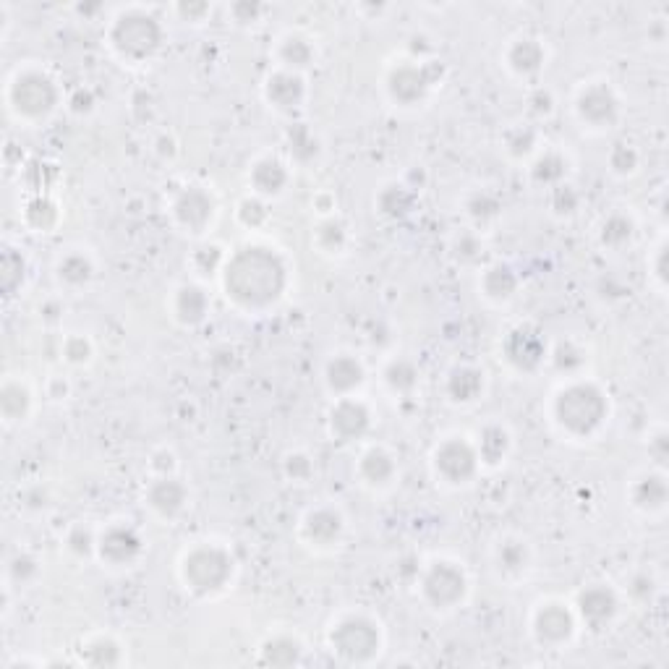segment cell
Instances as JSON below:
<instances>
[{
  "label": "cell",
  "mask_w": 669,
  "mask_h": 669,
  "mask_svg": "<svg viewBox=\"0 0 669 669\" xmlns=\"http://www.w3.org/2000/svg\"><path fill=\"white\" fill-rule=\"evenodd\" d=\"M225 259H228V254H225L217 244H202L196 246L194 254H191V267H194L202 278H210V275L223 272Z\"/></svg>",
  "instance_id": "47"
},
{
  "label": "cell",
  "mask_w": 669,
  "mask_h": 669,
  "mask_svg": "<svg viewBox=\"0 0 669 669\" xmlns=\"http://www.w3.org/2000/svg\"><path fill=\"white\" fill-rule=\"evenodd\" d=\"M636 238V220L628 212H612L604 217L602 228H599V244L604 249L620 251L630 246V241Z\"/></svg>",
  "instance_id": "39"
},
{
  "label": "cell",
  "mask_w": 669,
  "mask_h": 669,
  "mask_svg": "<svg viewBox=\"0 0 669 669\" xmlns=\"http://www.w3.org/2000/svg\"><path fill=\"white\" fill-rule=\"evenodd\" d=\"M285 147H288V155L296 160V163L306 165L311 160L319 157V139L314 134L309 123L304 121H293L288 129H285Z\"/></svg>",
  "instance_id": "38"
},
{
  "label": "cell",
  "mask_w": 669,
  "mask_h": 669,
  "mask_svg": "<svg viewBox=\"0 0 669 669\" xmlns=\"http://www.w3.org/2000/svg\"><path fill=\"white\" fill-rule=\"evenodd\" d=\"M66 549L74 557H79V560H87V557L97 555V531L84 526V523H76V526L68 528Z\"/></svg>",
  "instance_id": "48"
},
{
  "label": "cell",
  "mask_w": 669,
  "mask_h": 669,
  "mask_svg": "<svg viewBox=\"0 0 669 669\" xmlns=\"http://www.w3.org/2000/svg\"><path fill=\"white\" fill-rule=\"evenodd\" d=\"M607 165L615 176L628 178V176H633L638 168H641V152H638L636 144L615 142L607 152Z\"/></svg>",
  "instance_id": "45"
},
{
  "label": "cell",
  "mask_w": 669,
  "mask_h": 669,
  "mask_svg": "<svg viewBox=\"0 0 669 669\" xmlns=\"http://www.w3.org/2000/svg\"><path fill=\"white\" fill-rule=\"evenodd\" d=\"M476 453H479L481 466L500 468L513 450V437L502 424H487L476 437Z\"/></svg>",
  "instance_id": "29"
},
{
  "label": "cell",
  "mask_w": 669,
  "mask_h": 669,
  "mask_svg": "<svg viewBox=\"0 0 669 669\" xmlns=\"http://www.w3.org/2000/svg\"><path fill=\"white\" fill-rule=\"evenodd\" d=\"M37 573H40V562H37V557L34 555H29V552H19V555H14L8 560V575H11L16 583L34 581Z\"/></svg>",
  "instance_id": "54"
},
{
  "label": "cell",
  "mask_w": 669,
  "mask_h": 669,
  "mask_svg": "<svg viewBox=\"0 0 669 669\" xmlns=\"http://www.w3.org/2000/svg\"><path fill=\"white\" fill-rule=\"evenodd\" d=\"M61 217V207L48 194H34L24 207V225L34 233H53L61 225Z\"/></svg>",
  "instance_id": "36"
},
{
  "label": "cell",
  "mask_w": 669,
  "mask_h": 669,
  "mask_svg": "<svg viewBox=\"0 0 669 669\" xmlns=\"http://www.w3.org/2000/svg\"><path fill=\"white\" fill-rule=\"evenodd\" d=\"M311 207L319 212V220H322V217L335 215V207H338V202H335V196L322 191V194H317L314 199H311Z\"/></svg>",
  "instance_id": "61"
},
{
  "label": "cell",
  "mask_w": 669,
  "mask_h": 669,
  "mask_svg": "<svg viewBox=\"0 0 669 669\" xmlns=\"http://www.w3.org/2000/svg\"><path fill=\"white\" fill-rule=\"evenodd\" d=\"M155 152L160 157H163V160H173V157L178 155V142H176V139H173V136L163 134L155 142Z\"/></svg>",
  "instance_id": "63"
},
{
  "label": "cell",
  "mask_w": 669,
  "mask_h": 669,
  "mask_svg": "<svg viewBox=\"0 0 669 669\" xmlns=\"http://www.w3.org/2000/svg\"><path fill=\"white\" fill-rule=\"evenodd\" d=\"M453 251H455V257H458L463 264H476L481 259V251H484V246H481L479 236H474V233H463V236L455 241Z\"/></svg>",
  "instance_id": "57"
},
{
  "label": "cell",
  "mask_w": 669,
  "mask_h": 669,
  "mask_svg": "<svg viewBox=\"0 0 669 669\" xmlns=\"http://www.w3.org/2000/svg\"><path fill=\"white\" fill-rule=\"evenodd\" d=\"M382 379H385L387 390L400 395V398H408V395H413L416 387H419V366L413 364L411 359H406V356H395V359L385 366Z\"/></svg>",
  "instance_id": "40"
},
{
  "label": "cell",
  "mask_w": 669,
  "mask_h": 669,
  "mask_svg": "<svg viewBox=\"0 0 669 669\" xmlns=\"http://www.w3.org/2000/svg\"><path fill=\"white\" fill-rule=\"evenodd\" d=\"M366 382V369L353 353H338L325 364V385L335 398H348Z\"/></svg>",
  "instance_id": "22"
},
{
  "label": "cell",
  "mask_w": 669,
  "mask_h": 669,
  "mask_svg": "<svg viewBox=\"0 0 669 669\" xmlns=\"http://www.w3.org/2000/svg\"><path fill=\"white\" fill-rule=\"evenodd\" d=\"M144 505L160 521H176L189 505V489L178 476H152L144 489Z\"/></svg>",
  "instance_id": "19"
},
{
  "label": "cell",
  "mask_w": 669,
  "mask_h": 669,
  "mask_svg": "<svg viewBox=\"0 0 669 669\" xmlns=\"http://www.w3.org/2000/svg\"><path fill=\"white\" fill-rule=\"evenodd\" d=\"M32 411V390L19 379H8L3 390H0V413L6 424L24 421Z\"/></svg>",
  "instance_id": "37"
},
{
  "label": "cell",
  "mask_w": 669,
  "mask_h": 669,
  "mask_svg": "<svg viewBox=\"0 0 669 669\" xmlns=\"http://www.w3.org/2000/svg\"><path fill=\"white\" fill-rule=\"evenodd\" d=\"M484 387H487V379H484V372L479 366L458 364L447 372L445 392L453 403H463V406L476 403L484 395Z\"/></svg>",
  "instance_id": "28"
},
{
  "label": "cell",
  "mask_w": 669,
  "mask_h": 669,
  "mask_svg": "<svg viewBox=\"0 0 669 669\" xmlns=\"http://www.w3.org/2000/svg\"><path fill=\"white\" fill-rule=\"evenodd\" d=\"M210 293L199 283L178 285L170 296V314L181 327H199L210 317Z\"/></svg>",
  "instance_id": "23"
},
{
  "label": "cell",
  "mask_w": 669,
  "mask_h": 669,
  "mask_svg": "<svg viewBox=\"0 0 669 669\" xmlns=\"http://www.w3.org/2000/svg\"><path fill=\"white\" fill-rule=\"evenodd\" d=\"M549 361H552V366H555L557 372L560 374H568V377H575V374L581 372L583 366H586V351H583L581 345L573 343V340H560V343L549 351L547 356Z\"/></svg>",
  "instance_id": "43"
},
{
  "label": "cell",
  "mask_w": 669,
  "mask_h": 669,
  "mask_svg": "<svg viewBox=\"0 0 669 669\" xmlns=\"http://www.w3.org/2000/svg\"><path fill=\"white\" fill-rule=\"evenodd\" d=\"M262 95L272 110H278L283 115H293L304 108L306 100H309V87H306L304 74L278 68V71H272L264 79Z\"/></svg>",
  "instance_id": "18"
},
{
  "label": "cell",
  "mask_w": 669,
  "mask_h": 669,
  "mask_svg": "<svg viewBox=\"0 0 669 669\" xmlns=\"http://www.w3.org/2000/svg\"><path fill=\"white\" fill-rule=\"evenodd\" d=\"M123 659V646L113 636H95L82 646V662L89 667H118Z\"/></svg>",
  "instance_id": "41"
},
{
  "label": "cell",
  "mask_w": 669,
  "mask_h": 669,
  "mask_svg": "<svg viewBox=\"0 0 669 669\" xmlns=\"http://www.w3.org/2000/svg\"><path fill=\"white\" fill-rule=\"evenodd\" d=\"M24 272H27L24 257H19L14 249H6V254H3V275H0V283H3L6 296H14L16 288L24 285Z\"/></svg>",
  "instance_id": "51"
},
{
  "label": "cell",
  "mask_w": 669,
  "mask_h": 669,
  "mask_svg": "<svg viewBox=\"0 0 669 669\" xmlns=\"http://www.w3.org/2000/svg\"><path fill=\"white\" fill-rule=\"evenodd\" d=\"M518 288H521V278H518V272H515L510 264L494 262L481 270L479 291L481 296L487 298V301H492V304H507V301H513Z\"/></svg>",
  "instance_id": "26"
},
{
  "label": "cell",
  "mask_w": 669,
  "mask_h": 669,
  "mask_svg": "<svg viewBox=\"0 0 669 669\" xmlns=\"http://www.w3.org/2000/svg\"><path fill=\"white\" fill-rule=\"evenodd\" d=\"M288 183H291V170L275 155L259 157L249 168L251 194L262 196V199H275V196H280L288 189Z\"/></svg>",
  "instance_id": "24"
},
{
  "label": "cell",
  "mask_w": 669,
  "mask_h": 669,
  "mask_svg": "<svg viewBox=\"0 0 669 669\" xmlns=\"http://www.w3.org/2000/svg\"><path fill=\"white\" fill-rule=\"evenodd\" d=\"M176 468L178 458L168 447H160V450L149 455V471H152V476H176Z\"/></svg>",
  "instance_id": "58"
},
{
  "label": "cell",
  "mask_w": 669,
  "mask_h": 669,
  "mask_svg": "<svg viewBox=\"0 0 669 669\" xmlns=\"http://www.w3.org/2000/svg\"><path fill=\"white\" fill-rule=\"evenodd\" d=\"M61 356L71 366H87L92 361V356H95V345L82 332H71V335L63 338Z\"/></svg>",
  "instance_id": "49"
},
{
  "label": "cell",
  "mask_w": 669,
  "mask_h": 669,
  "mask_svg": "<svg viewBox=\"0 0 669 669\" xmlns=\"http://www.w3.org/2000/svg\"><path fill=\"white\" fill-rule=\"evenodd\" d=\"M356 474H359L361 484L369 489H387L398 476V463H395V455L385 447L372 445L366 447L364 453L359 455V463H356Z\"/></svg>",
  "instance_id": "25"
},
{
  "label": "cell",
  "mask_w": 669,
  "mask_h": 669,
  "mask_svg": "<svg viewBox=\"0 0 669 669\" xmlns=\"http://www.w3.org/2000/svg\"><path fill=\"white\" fill-rule=\"evenodd\" d=\"M649 453L654 455L656 460H659V463H664V460H667V455H669V437H667V432H656L654 437H651V442H649Z\"/></svg>",
  "instance_id": "62"
},
{
  "label": "cell",
  "mask_w": 669,
  "mask_h": 669,
  "mask_svg": "<svg viewBox=\"0 0 669 669\" xmlns=\"http://www.w3.org/2000/svg\"><path fill=\"white\" fill-rule=\"evenodd\" d=\"M181 581L186 591H191L199 599L223 594L225 588L233 583L236 575V557L230 555V549L215 541H204L186 549L181 557Z\"/></svg>",
  "instance_id": "4"
},
{
  "label": "cell",
  "mask_w": 669,
  "mask_h": 669,
  "mask_svg": "<svg viewBox=\"0 0 669 669\" xmlns=\"http://www.w3.org/2000/svg\"><path fill=\"white\" fill-rule=\"evenodd\" d=\"M494 565H497V573L505 581H521V578H526L528 570H531V549L518 536H505L494 547Z\"/></svg>",
  "instance_id": "27"
},
{
  "label": "cell",
  "mask_w": 669,
  "mask_h": 669,
  "mask_svg": "<svg viewBox=\"0 0 669 669\" xmlns=\"http://www.w3.org/2000/svg\"><path fill=\"white\" fill-rule=\"evenodd\" d=\"M649 272H651V278H654L656 288H659V291H667V283H669V246H667V241H664V238L659 241V244H656L654 254H651Z\"/></svg>",
  "instance_id": "55"
},
{
  "label": "cell",
  "mask_w": 669,
  "mask_h": 669,
  "mask_svg": "<svg viewBox=\"0 0 669 669\" xmlns=\"http://www.w3.org/2000/svg\"><path fill=\"white\" fill-rule=\"evenodd\" d=\"M570 163L560 149H544L534 157V163L528 168V176L541 189H555L560 183L568 181Z\"/></svg>",
  "instance_id": "32"
},
{
  "label": "cell",
  "mask_w": 669,
  "mask_h": 669,
  "mask_svg": "<svg viewBox=\"0 0 669 669\" xmlns=\"http://www.w3.org/2000/svg\"><path fill=\"white\" fill-rule=\"evenodd\" d=\"M372 429V411L364 400L356 395L348 398H335V403L327 411V432L335 442L353 445L361 442Z\"/></svg>",
  "instance_id": "15"
},
{
  "label": "cell",
  "mask_w": 669,
  "mask_h": 669,
  "mask_svg": "<svg viewBox=\"0 0 669 669\" xmlns=\"http://www.w3.org/2000/svg\"><path fill=\"white\" fill-rule=\"evenodd\" d=\"M471 583L466 568L455 560H432L419 573V594L426 607L450 612L466 602Z\"/></svg>",
  "instance_id": "8"
},
{
  "label": "cell",
  "mask_w": 669,
  "mask_h": 669,
  "mask_svg": "<svg viewBox=\"0 0 669 669\" xmlns=\"http://www.w3.org/2000/svg\"><path fill=\"white\" fill-rule=\"evenodd\" d=\"M144 552V539L131 523L115 521L97 531V557L108 568H131Z\"/></svg>",
  "instance_id": "13"
},
{
  "label": "cell",
  "mask_w": 669,
  "mask_h": 669,
  "mask_svg": "<svg viewBox=\"0 0 669 669\" xmlns=\"http://www.w3.org/2000/svg\"><path fill=\"white\" fill-rule=\"evenodd\" d=\"M345 536V515L338 507L319 505L301 518L298 523V539L304 541L306 547L319 549H335Z\"/></svg>",
  "instance_id": "17"
},
{
  "label": "cell",
  "mask_w": 669,
  "mask_h": 669,
  "mask_svg": "<svg viewBox=\"0 0 669 669\" xmlns=\"http://www.w3.org/2000/svg\"><path fill=\"white\" fill-rule=\"evenodd\" d=\"M466 215L474 220L476 225H489L502 215L500 196L494 191L479 189L466 199Z\"/></svg>",
  "instance_id": "42"
},
{
  "label": "cell",
  "mask_w": 669,
  "mask_h": 669,
  "mask_svg": "<svg viewBox=\"0 0 669 669\" xmlns=\"http://www.w3.org/2000/svg\"><path fill=\"white\" fill-rule=\"evenodd\" d=\"M304 659V643L288 633L270 636L259 646V664L264 667H296Z\"/></svg>",
  "instance_id": "33"
},
{
  "label": "cell",
  "mask_w": 669,
  "mask_h": 669,
  "mask_svg": "<svg viewBox=\"0 0 669 669\" xmlns=\"http://www.w3.org/2000/svg\"><path fill=\"white\" fill-rule=\"evenodd\" d=\"M625 586H628V596L636 604H651L654 602L656 591H659L656 578L651 573H646V570H638V573L630 575Z\"/></svg>",
  "instance_id": "52"
},
{
  "label": "cell",
  "mask_w": 669,
  "mask_h": 669,
  "mask_svg": "<svg viewBox=\"0 0 669 669\" xmlns=\"http://www.w3.org/2000/svg\"><path fill=\"white\" fill-rule=\"evenodd\" d=\"M275 55H278L280 68L304 74L306 68L314 63V58H317V48H314V42H311L306 34L288 32L285 37H280Z\"/></svg>",
  "instance_id": "31"
},
{
  "label": "cell",
  "mask_w": 669,
  "mask_h": 669,
  "mask_svg": "<svg viewBox=\"0 0 669 669\" xmlns=\"http://www.w3.org/2000/svg\"><path fill=\"white\" fill-rule=\"evenodd\" d=\"M609 398L596 382L573 379L552 400V419L570 440H594L609 424Z\"/></svg>",
  "instance_id": "2"
},
{
  "label": "cell",
  "mask_w": 669,
  "mask_h": 669,
  "mask_svg": "<svg viewBox=\"0 0 669 669\" xmlns=\"http://www.w3.org/2000/svg\"><path fill=\"white\" fill-rule=\"evenodd\" d=\"M479 468V453L468 437L453 434L434 447L432 471L447 487H466L479 476Z\"/></svg>",
  "instance_id": "9"
},
{
  "label": "cell",
  "mask_w": 669,
  "mask_h": 669,
  "mask_svg": "<svg viewBox=\"0 0 669 669\" xmlns=\"http://www.w3.org/2000/svg\"><path fill=\"white\" fill-rule=\"evenodd\" d=\"M547 340L536 327L518 325L507 332L502 340V359L507 361L510 369L521 374L536 372L544 361H547Z\"/></svg>",
  "instance_id": "16"
},
{
  "label": "cell",
  "mask_w": 669,
  "mask_h": 669,
  "mask_svg": "<svg viewBox=\"0 0 669 669\" xmlns=\"http://www.w3.org/2000/svg\"><path fill=\"white\" fill-rule=\"evenodd\" d=\"M236 220L238 225H244L246 230H259L267 225L270 220V207H267V199L257 194L244 196L241 202L236 204Z\"/></svg>",
  "instance_id": "46"
},
{
  "label": "cell",
  "mask_w": 669,
  "mask_h": 669,
  "mask_svg": "<svg viewBox=\"0 0 669 669\" xmlns=\"http://www.w3.org/2000/svg\"><path fill=\"white\" fill-rule=\"evenodd\" d=\"M55 275L61 280L66 288H84V285L92 283L95 278V262L89 257L87 251L82 249H71L66 251L58 264H55Z\"/></svg>",
  "instance_id": "34"
},
{
  "label": "cell",
  "mask_w": 669,
  "mask_h": 669,
  "mask_svg": "<svg viewBox=\"0 0 669 669\" xmlns=\"http://www.w3.org/2000/svg\"><path fill=\"white\" fill-rule=\"evenodd\" d=\"M416 202H419V194L403 181H395L379 189L377 199H374V207H377V212L385 220H403V217L411 215Z\"/></svg>",
  "instance_id": "30"
},
{
  "label": "cell",
  "mask_w": 669,
  "mask_h": 669,
  "mask_svg": "<svg viewBox=\"0 0 669 669\" xmlns=\"http://www.w3.org/2000/svg\"><path fill=\"white\" fill-rule=\"evenodd\" d=\"M445 79V66L434 58H406L395 63L387 71L385 89L395 105L400 108H416L426 97L432 95L434 87H440Z\"/></svg>",
  "instance_id": "7"
},
{
  "label": "cell",
  "mask_w": 669,
  "mask_h": 669,
  "mask_svg": "<svg viewBox=\"0 0 669 669\" xmlns=\"http://www.w3.org/2000/svg\"><path fill=\"white\" fill-rule=\"evenodd\" d=\"M283 471L293 484H306V481H311V476H314V460H311V455L306 453L285 455Z\"/></svg>",
  "instance_id": "53"
},
{
  "label": "cell",
  "mask_w": 669,
  "mask_h": 669,
  "mask_svg": "<svg viewBox=\"0 0 669 669\" xmlns=\"http://www.w3.org/2000/svg\"><path fill=\"white\" fill-rule=\"evenodd\" d=\"M170 217L176 228H181L183 233L189 236H204L207 230L215 225L217 217V202L212 191H207L204 186H183L173 202H170Z\"/></svg>",
  "instance_id": "12"
},
{
  "label": "cell",
  "mask_w": 669,
  "mask_h": 669,
  "mask_svg": "<svg viewBox=\"0 0 669 669\" xmlns=\"http://www.w3.org/2000/svg\"><path fill=\"white\" fill-rule=\"evenodd\" d=\"M176 14L181 16L183 21H204L212 14V6L210 3H194V0H191V3H178Z\"/></svg>",
  "instance_id": "60"
},
{
  "label": "cell",
  "mask_w": 669,
  "mask_h": 669,
  "mask_svg": "<svg viewBox=\"0 0 669 669\" xmlns=\"http://www.w3.org/2000/svg\"><path fill=\"white\" fill-rule=\"evenodd\" d=\"M555 113V97L549 89H534L531 95H528V115L541 121V118H549V115Z\"/></svg>",
  "instance_id": "56"
},
{
  "label": "cell",
  "mask_w": 669,
  "mask_h": 669,
  "mask_svg": "<svg viewBox=\"0 0 669 669\" xmlns=\"http://www.w3.org/2000/svg\"><path fill=\"white\" fill-rule=\"evenodd\" d=\"M61 105V89L42 68H24L8 84V108L24 123H42Z\"/></svg>",
  "instance_id": "5"
},
{
  "label": "cell",
  "mask_w": 669,
  "mask_h": 669,
  "mask_svg": "<svg viewBox=\"0 0 669 669\" xmlns=\"http://www.w3.org/2000/svg\"><path fill=\"white\" fill-rule=\"evenodd\" d=\"M262 14L264 6L262 3H254V0H238V3L230 6V16H233V21H238V24H254V21H259V16Z\"/></svg>",
  "instance_id": "59"
},
{
  "label": "cell",
  "mask_w": 669,
  "mask_h": 669,
  "mask_svg": "<svg viewBox=\"0 0 669 669\" xmlns=\"http://www.w3.org/2000/svg\"><path fill=\"white\" fill-rule=\"evenodd\" d=\"M578 615L570 604L560 599H547V602L536 604L534 615H531V636L539 643L541 649H565L578 633Z\"/></svg>",
  "instance_id": "10"
},
{
  "label": "cell",
  "mask_w": 669,
  "mask_h": 669,
  "mask_svg": "<svg viewBox=\"0 0 669 669\" xmlns=\"http://www.w3.org/2000/svg\"><path fill=\"white\" fill-rule=\"evenodd\" d=\"M327 646L340 662L369 664L382 651V630L372 615L348 612L332 622L330 633H327Z\"/></svg>",
  "instance_id": "6"
},
{
  "label": "cell",
  "mask_w": 669,
  "mask_h": 669,
  "mask_svg": "<svg viewBox=\"0 0 669 669\" xmlns=\"http://www.w3.org/2000/svg\"><path fill=\"white\" fill-rule=\"evenodd\" d=\"M628 502L641 515H649V518L662 515L669 502V484L664 471H646L630 481Z\"/></svg>",
  "instance_id": "21"
},
{
  "label": "cell",
  "mask_w": 669,
  "mask_h": 669,
  "mask_svg": "<svg viewBox=\"0 0 669 669\" xmlns=\"http://www.w3.org/2000/svg\"><path fill=\"white\" fill-rule=\"evenodd\" d=\"M165 42V29L155 14L147 8H123L121 14L110 21L108 45L123 63L142 66L160 53Z\"/></svg>",
  "instance_id": "3"
},
{
  "label": "cell",
  "mask_w": 669,
  "mask_h": 669,
  "mask_svg": "<svg viewBox=\"0 0 669 669\" xmlns=\"http://www.w3.org/2000/svg\"><path fill=\"white\" fill-rule=\"evenodd\" d=\"M502 61L507 71L518 79H534L547 66V45L534 34H518L507 42Z\"/></svg>",
  "instance_id": "20"
},
{
  "label": "cell",
  "mask_w": 669,
  "mask_h": 669,
  "mask_svg": "<svg viewBox=\"0 0 669 669\" xmlns=\"http://www.w3.org/2000/svg\"><path fill=\"white\" fill-rule=\"evenodd\" d=\"M228 304L244 314H264L283 301L291 270L278 249L246 244L228 254L220 272Z\"/></svg>",
  "instance_id": "1"
},
{
  "label": "cell",
  "mask_w": 669,
  "mask_h": 669,
  "mask_svg": "<svg viewBox=\"0 0 669 669\" xmlns=\"http://www.w3.org/2000/svg\"><path fill=\"white\" fill-rule=\"evenodd\" d=\"M539 149V131L534 126H513V129L505 134V152L513 160H528L531 155H536Z\"/></svg>",
  "instance_id": "44"
},
{
  "label": "cell",
  "mask_w": 669,
  "mask_h": 669,
  "mask_svg": "<svg viewBox=\"0 0 669 669\" xmlns=\"http://www.w3.org/2000/svg\"><path fill=\"white\" fill-rule=\"evenodd\" d=\"M314 246L327 257H340L351 246V228L338 215L322 217L314 228Z\"/></svg>",
  "instance_id": "35"
},
{
  "label": "cell",
  "mask_w": 669,
  "mask_h": 669,
  "mask_svg": "<svg viewBox=\"0 0 669 669\" xmlns=\"http://www.w3.org/2000/svg\"><path fill=\"white\" fill-rule=\"evenodd\" d=\"M575 115L591 131L615 129L622 118V102L609 82L583 84L575 97Z\"/></svg>",
  "instance_id": "11"
},
{
  "label": "cell",
  "mask_w": 669,
  "mask_h": 669,
  "mask_svg": "<svg viewBox=\"0 0 669 669\" xmlns=\"http://www.w3.org/2000/svg\"><path fill=\"white\" fill-rule=\"evenodd\" d=\"M573 609L581 625L594 633H602L612 628V622L620 615V594L609 583H588L578 591Z\"/></svg>",
  "instance_id": "14"
},
{
  "label": "cell",
  "mask_w": 669,
  "mask_h": 669,
  "mask_svg": "<svg viewBox=\"0 0 669 669\" xmlns=\"http://www.w3.org/2000/svg\"><path fill=\"white\" fill-rule=\"evenodd\" d=\"M549 204H552V210H555L557 217H573L575 212L581 210V194H578L573 183L565 181L552 189Z\"/></svg>",
  "instance_id": "50"
}]
</instances>
